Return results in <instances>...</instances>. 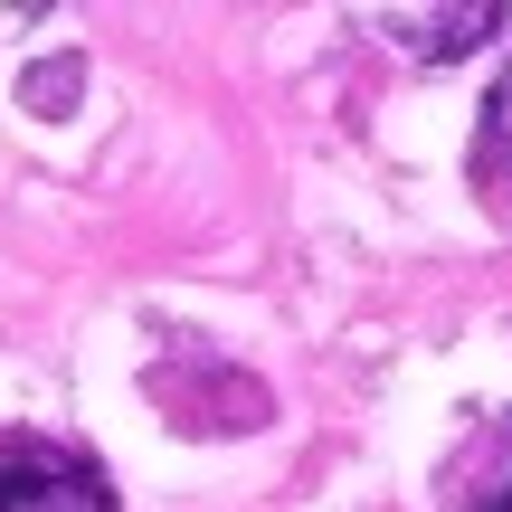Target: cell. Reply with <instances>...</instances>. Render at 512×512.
I'll return each mask as SVG.
<instances>
[{"label":"cell","instance_id":"3","mask_svg":"<svg viewBox=\"0 0 512 512\" xmlns=\"http://www.w3.org/2000/svg\"><path fill=\"white\" fill-rule=\"evenodd\" d=\"M484 114H494V152H512V67H503V86H494V105H484Z\"/></svg>","mask_w":512,"mask_h":512},{"label":"cell","instance_id":"4","mask_svg":"<svg viewBox=\"0 0 512 512\" xmlns=\"http://www.w3.org/2000/svg\"><path fill=\"white\" fill-rule=\"evenodd\" d=\"M475 512H512V484H503V494H494V503H475Z\"/></svg>","mask_w":512,"mask_h":512},{"label":"cell","instance_id":"1","mask_svg":"<svg viewBox=\"0 0 512 512\" xmlns=\"http://www.w3.org/2000/svg\"><path fill=\"white\" fill-rule=\"evenodd\" d=\"M0 512H124L105 465L57 437H0Z\"/></svg>","mask_w":512,"mask_h":512},{"label":"cell","instance_id":"2","mask_svg":"<svg viewBox=\"0 0 512 512\" xmlns=\"http://www.w3.org/2000/svg\"><path fill=\"white\" fill-rule=\"evenodd\" d=\"M475 29H503V10H456V19H427L418 57H456V48H475Z\"/></svg>","mask_w":512,"mask_h":512}]
</instances>
